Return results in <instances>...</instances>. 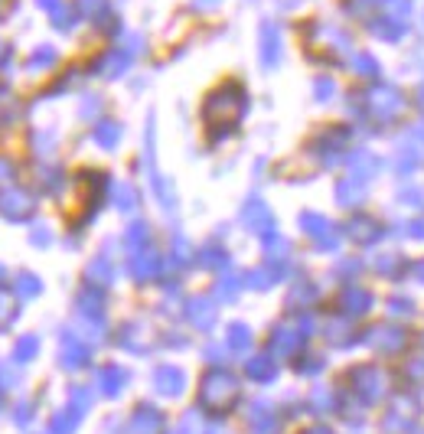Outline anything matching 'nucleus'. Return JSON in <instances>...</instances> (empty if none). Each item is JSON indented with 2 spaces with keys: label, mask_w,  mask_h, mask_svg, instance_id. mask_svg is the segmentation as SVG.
I'll return each mask as SVG.
<instances>
[{
  "label": "nucleus",
  "mask_w": 424,
  "mask_h": 434,
  "mask_svg": "<svg viewBox=\"0 0 424 434\" xmlns=\"http://www.w3.org/2000/svg\"><path fill=\"white\" fill-rule=\"evenodd\" d=\"M36 209V200H33L26 190H0V216L10 219V223H26Z\"/></svg>",
  "instance_id": "nucleus-1"
},
{
  "label": "nucleus",
  "mask_w": 424,
  "mask_h": 434,
  "mask_svg": "<svg viewBox=\"0 0 424 434\" xmlns=\"http://www.w3.org/2000/svg\"><path fill=\"white\" fill-rule=\"evenodd\" d=\"M56 59H59V53H56L53 46H46V42H42V46H36V49L30 53L26 69H30V72H42V69H53Z\"/></svg>",
  "instance_id": "nucleus-2"
},
{
  "label": "nucleus",
  "mask_w": 424,
  "mask_h": 434,
  "mask_svg": "<svg viewBox=\"0 0 424 434\" xmlns=\"http://www.w3.org/2000/svg\"><path fill=\"white\" fill-rule=\"evenodd\" d=\"M17 115H20V102H17V95H13L10 88L0 85V127H10L13 121H17Z\"/></svg>",
  "instance_id": "nucleus-3"
},
{
  "label": "nucleus",
  "mask_w": 424,
  "mask_h": 434,
  "mask_svg": "<svg viewBox=\"0 0 424 434\" xmlns=\"http://www.w3.org/2000/svg\"><path fill=\"white\" fill-rule=\"evenodd\" d=\"M261 40H265V46H261V56H265V65L277 63V30L271 26V23H265V26H261Z\"/></svg>",
  "instance_id": "nucleus-4"
},
{
  "label": "nucleus",
  "mask_w": 424,
  "mask_h": 434,
  "mask_svg": "<svg viewBox=\"0 0 424 434\" xmlns=\"http://www.w3.org/2000/svg\"><path fill=\"white\" fill-rule=\"evenodd\" d=\"M13 287H17V294L23 297V300H30V297L40 294V278H33V275H20L17 281H13Z\"/></svg>",
  "instance_id": "nucleus-5"
},
{
  "label": "nucleus",
  "mask_w": 424,
  "mask_h": 434,
  "mask_svg": "<svg viewBox=\"0 0 424 434\" xmlns=\"http://www.w3.org/2000/svg\"><path fill=\"white\" fill-rule=\"evenodd\" d=\"M36 350H40L36 337H20L17 339V346H13V356H17V362H26V360L36 356Z\"/></svg>",
  "instance_id": "nucleus-6"
},
{
  "label": "nucleus",
  "mask_w": 424,
  "mask_h": 434,
  "mask_svg": "<svg viewBox=\"0 0 424 434\" xmlns=\"http://www.w3.org/2000/svg\"><path fill=\"white\" fill-rule=\"evenodd\" d=\"M53 26L56 30H72L75 26V17H72V10H69L65 3H59V7L53 10Z\"/></svg>",
  "instance_id": "nucleus-7"
},
{
  "label": "nucleus",
  "mask_w": 424,
  "mask_h": 434,
  "mask_svg": "<svg viewBox=\"0 0 424 434\" xmlns=\"http://www.w3.org/2000/svg\"><path fill=\"white\" fill-rule=\"evenodd\" d=\"M95 140H98V144H105V147H115V140H117V124H111V121L98 124V127H95Z\"/></svg>",
  "instance_id": "nucleus-8"
},
{
  "label": "nucleus",
  "mask_w": 424,
  "mask_h": 434,
  "mask_svg": "<svg viewBox=\"0 0 424 434\" xmlns=\"http://www.w3.org/2000/svg\"><path fill=\"white\" fill-rule=\"evenodd\" d=\"M245 219L252 223V229H265V223H268L265 206H261V202H252V206L245 209Z\"/></svg>",
  "instance_id": "nucleus-9"
},
{
  "label": "nucleus",
  "mask_w": 424,
  "mask_h": 434,
  "mask_svg": "<svg viewBox=\"0 0 424 434\" xmlns=\"http://www.w3.org/2000/svg\"><path fill=\"white\" fill-rule=\"evenodd\" d=\"M13 320V307H10V297L3 294V291H0V330L7 327V323H10Z\"/></svg>",
  "instance_id": "nucleus-10"
},
{
  "label": "nucleus",
  "mask_w": 424,
  "mask_h": 434,
  "mask_svg": "<svg viewBox=\"0 0 424 434\" xmlns=\"http://www.w3.org/2000/svg\"><path fill=\"white\" fill-rule=\"evenodd\" d=\"M7 65H13V46H7V42L0 40V72H10Z\"/></svg>",
  "instance_id": "nucleus-11"
},
{
  "label": "nucleus",
  "mask_w": 424,
  "mask_h": 434,
  "mask_svg": "<svg viewBox=\"0 0 424 434\" xmlns=\"http://www.w3.org/2000/svg\"><path fill=\"white\" fill-rule=\"evenodd\" d=\"M79 7H82V13H88V17H98L101 7H105V0H79Z\"/></svg>",
  "instance_id": "nucleus-12"
},
{
  "label": "nucleus",
  "mask_w": 424,
  "mask_h": 434,
  "mask_svg": "<svg viewBox=\"0 0 424 434\" xmlns=\"http://www.w3.org/2000/svg\"><path fill=\"white\" fill-rule=\"evenodd\" d=\"M13 160L10 157H0V183H10L13 180Z\"/></svg>",
  "instance_id": "nucleus-13"
},
{
  "label": "nucleus",
  "mask_w": 424,
  "mask_h": 434,
  "mask_svg": "<svg viewBox=\"0 0 424 434\" xmlns=\"http://www.w3.org/2000/svg\"><path fill=\"white\" fill-rule=\"evenodd\" d=\"M49 239H53V235H49V229H42V225H40V229H33V235H30V242L40 245V248H42V245H49Z\"/></svg>",
  "instance_id": "nucleus-14"
},
{
  "label": "nucleus",
  "mask_w": 424,
  "mask_h": 434,
  "mask_svg": "<svg viewBox=\"0 0 424 434\" xmlns=\"http://www.w3.org/2000/svg\"><path fill=\"white\" fill-rule=\"evenodd\" d=\"M36 7H40V10H49V13H53L56 7H59V0H36Z\"/></svg>",
  "instance_id": "nucleus-15"
},
{
  "label": "nucleus",
  "mask_w": 424,
  "mask_h": 434,
  "mask_svg": "<svg viewBox=\"0 0 424 434\" xmlns=\"http://www.w3.org/2000/svg\"><path fill=\"white\" fill-rule=\"evenodd\" d=\"M26 408H30V405H20V408H17V421H26V418H30V412H26Z\"/></svg>",
  "instance_id": "nucleus-16"
},
{
  "label": "nucleus",
  "mask_w": 424,
  "mask_h": 434,
  "mask_svg": "<svg viewBox=\"0 0 424 434\" xmlns=\"http://www.w3.org/2000/svg\"><path fill=\"white\" fill-rule=\"evenodd\" d=\"M3 278H7V271H3V265H0V284H3Z\"/></svg>",
  "instance_id": "nucleus-17"
},
{
  "label": "nucleus",
  "mask_w": 424,
  "mask_h": 434,
  "mask_svg": "<svg viewBox=\"0 0 424 434\" xmlns=\"http://www.w3.org/2000/svg\"><path fill=\"white\" fill-rule=\"evenodd\" d=\"M0 20H3V0H0Z\"/></svg>",
  "instance_id": "nucleus-18"
},
{
  "label": "nucleus",
  "mask_w": 424,
  "mask_h": 434,
  "mask_svg": "<svg viewBox=\"0 0 424 434\" xmlns=\"http://www.w3.org/2000/svg\"><path fill=\"white\" fill-rule=\"evenodd\" d=\"M202 3H212V0H202Z\"/></svg>",
  "instance_id": "nucleus-19"
}]
</instances>
